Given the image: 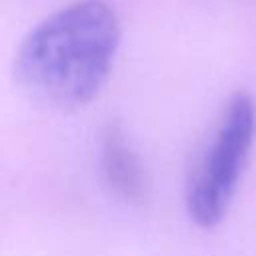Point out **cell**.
I'll return each instance as SVG.
<instances>
[{"label": "cell", "mask_w": 256, "mask_h": 256, "mask_svg": "<svg viewBox=\"0 0 256 256\" xmlns=\"http://www.w3.org/2000/svg\"><path fill=\"white\" fill-rule=\"evenodd\" d=\"M120 44V22L104 0H78L42 20L22 42L16 76L56 108L88 104L106 82Z\"/></svg>", "instance_id": "6da1fadb"}, {"label": "cell", "mask_w": 256, "mask_h": 256, "mask_svg": "<svg viewBox=\"0 0 256 256\" xmlns=\"http://www.w3.org/2000/svg\"><path fill=\"white\" fill-rule=\"evenodd\" d=\"M254 138L256 104L250 94L236 92L188 180L186 208L200 228L216 226L228 212Z\"/></svg>", "instance_id": "7a4b0ae2"}, {"label": "cell", "mask_w": 256, "mask_h": 256, "mask_svg": "<svg viewBox=\"0 0 256 256\" xmlns=\"http://www.w3.org/2000/svg\"><path fill=\"white\" fill-rule=\"evenodd\" d=\"M100 166L110 190L128 202H138L146 196L148 180L142 162L126 142L118 126H108L100 144Z\"/></svg>", "instance_id": "3957f363"}]
</instances>
